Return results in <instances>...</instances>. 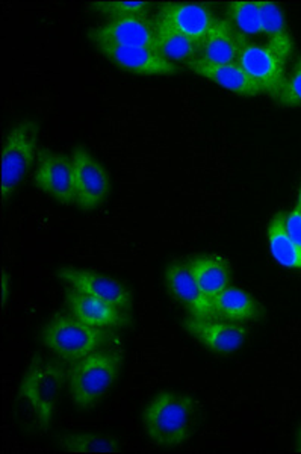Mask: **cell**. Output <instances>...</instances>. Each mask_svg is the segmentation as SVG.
I'll return each instance as SVG.
<instances>
[{
    "instance_id": "1",
    "label": "cell",
    "mask_w": 301,
    "mask_h": 454,
    "mask_svg": "<svg viewBox=\"0 0 301 454\" xmlns=\"http://www.w3.org/2000/svg\"><path fill=\"white\" fill-rule=\"evenodd\" d=\"M197 421V409L183 394L161 393L143 413V426L151 442L164 449H176L191 438Z\"/></svg>"
},
{
    "instance_id": "2",
    "label": "cell",
    "mask_w": 301,
    "mask_h": 454,
    "mask_svg": "<svg viewBox=\"0 0 301 454\" xmlns=\"http://www.w3.org/2000/svg\"><path fill=\"white\" fill-rule=\"evenodd\" d=\"M123 359L117 351H94L68 368L67 387L74 406L89 411L100 404L119 379Z\"/></svg>"
},
{
    "instance_id": "3",
    "label": "cell",
    "mask_w": 301,
    "mask_h": 454,
    "mask_svg": "<svg viewBox=\"0 0 301 454\" xmlns=\"http://www.w3.org/2000/svg\"><path fill=\"white\" fill-rule=\"evenodd\" d=\"M115 335L111 331L94 329L83 325L73 315H57L49 321L42 332V346L58 359L73 364L89 356L94 351L111 346Z\"/></svg>"
},
{
    "instance_id": "4",
    "label": "cell",
    "mask_w": 301,
    "mask_h": 454,
    "mask_svg": "<svg viewBox=\"0 0 301 454\" xmlns=\"http://www.w3.org/2000/svg\"><path fill=\"white\" fill-rule=\"evenodd\" d=\"M63 362L35 357L21 377V400L27 402L42 428L50 427L61 387L67 380L68 368Z\"/></svg>"
},
{
    "instance_id": "5",
    "label": "cell",
    "mask_w": 301,
    "mask_h": 454,
    "mask_svg": "<svg viewBox=\"0 0 301 454\" xmlns=\"http://www.w3.org/2000/svg\"><path fill=\"white\" fill-rule=\"evenodd\" d=\"M38 126L25 120L11 128L2 147V201L6 203L37 155Z\"/></svg>"
},
{
    "instance_id": "6",
    "label": "cell",
    "mask_w": 301,
    "mask_h": 454,
    "mask_svg": "<svg viewBox=\"0 0 301 454\" xmlns=\"http://www.w3.org/2000/svg\"><path fill=\"white\" fill-rule=\"evenodd\" d=\"M72 162L74 205H78L83 211H93L110 194V173L87 150H74Z\"/></svg>"
},
{
    "instance_id": "7",
    "label": "cell",
    "mask_w": 301,
    "mask_h": 454,
    "mask_svg": "<svg viewBox=\"0 0 301 454\" xmlns=\"http://www.w3.org/2000/svg\"><path fill=\"white\" fill-rule=\"evenodd\" d=\"M288 58L275 47L247 42L239 53L238 64L253 82L259 85L262 93L274 96L285 78Z\"/></svg>"
},
{
    "instance_id": "8",
    "label": "cell",
    "mask_w": 301,
    "mask_h": 454,
    "mask_svg": "<svg viewBox=\"0 0 301 454\" xmlns=\"http://www.w3.org/2000/svg\"><path fill=\"white\" fill-rule=\"evenodd\" d=\"M185 329L206 350L212 351L215 355H232L244 346L249 335L244 325L221 320L212 315H191L185 321Z\"/></svg>"
},
{
    "instance_id": "9",
    "label": "cell",
    "mask_w": 301,
    "mask_h": 454,
    "mask_svg": "<svg viewBox=\"0 0 301 454\" xmlns=\"http://www.w3.org/2000/svg\"><path fill=\"white\" fill-rule=\"evenodd\" d=\"M89 36L96 44L146 47L151 51L156 46L155 23L144 16L110 19L89 32Z\"/></svg>"
},
{
    "instance_id": "10",
    "label": "cell",
    "mask_w": 301,
    "mask_h": 454,
    "mask_svg": "<svg viewBox=\"0 0 301 454\" xmlns=\"http://www.w3.org/2000/svg\"><path fill=\"white\" fill-rule=\"evenodd\" d=\"M58 276L79 293L106 301L125 312H129L134 303L129 289L110 276L79 269H61Z\"/></svg>"
},
{
    "instance_id": "11",
    "label": "cell",
    "mask_w": 301,
    "mask_h": 454,
    "mask_svg": "<svg viewBox=\"0 0 301 454\" xmlns=\"http://www.w3.org/2000/svg\"><path fill=\"white\" fill-rule=\"evenodd\" d=\"M158 23L172 27L192 42L200 43L212 29L217 19L209 6L197 2H170L161 6L156 17Z\"/></svg>"
},
{
    "instance_id": "12",
    "label": "cell",
    "mask_w": 301,
    "mask_h": 454,
    "mask_svg": "<svg viewBox=\"0 0 301 454\" xmlns=\"http://www.w3.org/2000/svg\"><path fill=\"white\" fill-rule=\"evenodd\" d=\"M34 184L40 192L52 196L63 205L74 203L72 156L42 152L38 158Z\"/></svg>"
},
{
    "instance_id": "13",
    "label": "cell",
    "mask_w": 301,
    "mask_h": 454,
    "mask_svg": "<svg viewBox=\"0 0 301 454\" xmlns=\"http://www.w3.org/2000/svg\"><path fill=\"white\" fill-rule=\"evenodd\" d=\"M100 53L108 58L117 67L126 72L143 76H170L176 74V64L161 57L159 53L146 47L115 46V44H96Z\"/></svg>"
},
{
    "instance_id": "14",
    "label": "cell",
    "mask_w": 301,
    "mask_h": 454,
    "mask_svg": "<svg viewBox=\"0 0 301 454\" xmlns=\"http://www.w3.org/2000/svg\"><path fill=\"white\" fill-rule=\"evenodd\" d=\"M247 42V36L243 35L230 21L220 19L198 44L196 59L209 64H236Z\"/></svg>"
},
{
    "instance_id": "15",
    "label": "cell",
    "mask_w": 301,
    "mask_h": 454,
    "mask_svg": "<svg viewBox=\"0 0 301 454\" xmlns=\"http://www.w3.org/2000/svg\"><path fill=\"white\" fill-rule=\"evenodd\" d=\"M67 306L68 312L73 315L74 318L82 321L83 325H91L94 329L112 331L129 323V317L125 310L119 309L102 300L94 299L91 295L79 293L73 288L68 291Z\"/></svg>"
},
{
    "instance_id": "16",
    "label": "cell",
    "mask_w": 301,
    "mask_h": 454,
    "mask_svg": "<svg viewBox=\"0 0 301 454\" xmlns=\"http://www.w3.org/2000/svg\"><path fill=\"white\" fill-rule=\"evenodd\" d=\"M188 67L198 76L208 79L241 98H258L264 94L259 85L253 82L238 64H209L192 59L188 62Z\"/></svg>"
},
{
    "instance_id": "17",
    "label": "cell",
    "mask_w": 301,
    "mask_h": 454,
    "mask_svg": "<svg viewBox=\"0 0 301 454\" xmlns=\"http://www.w3.org/2000/svg\"><path fill=\"white\" fill-rule=\"evenodd\" d=\"M194 279L203 297L212 303L224 289L230 286V265L228 259L221 254H200L188 262Z\"/></svg>"
},
{
    "instance_id": "18",
    "label": "cell",
    "mask_w": 301,
    "mask_h": 454,
    "mask_svg": "<svg viewBox=\"0 0 301 454\" xmlns=\"http://www.w3.org/2000/svg\"><path fill=\"white\" fill-rule=\"evenodd\" d=\"M166 285L173 299L196 317L211 315V303L203 297L188 262H173L166 271Z\"/></svg>"
},
{
    "instance_id": "19",
    "label": "cell",
    "mask_w": 301,
    "mask_h": 454,
    "mask_svg": "<svg viewBox=\"0 0 301 454\" xmlns=\"http://www.w3.org/2000/svg\"><path fill=\"white\" fill-rule=\"evenodd\" d=\"M264 308L258 300L253 299L244 289L228 286L223 293L212 300L211 315L221 320L247 325L255 323L264 317Z\"/></svg>"
},
{
    "instance_id": "20",
    "label": "cell",
    "mask_w": 301,
    "mask_h": 454,
    "mask_svg": "<svg viewBox=\"0 0 301 454\" xmlns=\"http://www.w3.org/2000/svg\"><path fill=\"white\" fill-rule=\"evenodd\" d=\"M268 250L275 262L289 270H301V246L294 243L285 229V214H275L266 231Z\"/></svg>"
},
{
    "instance_id": "21",
    "label": "cell",
    "mask_w": 301,
    "mask_h": 454,
    "mask_svg": "<svg viewBox=\"0 0 301 454\" xmlns=\"http://www.w3.org/2000/svg\"><path fill=\"white\" fill-rule=\"evenodd\" d=\"M260 14H262V35L266 36V43L275 47L277 51H281L286 58L291 57L294 42L281 6L274 2H260Z\"/></svg>"
},
{
    "instance_id": "22",
    "label": "cell",
    "mask_w": 301,
    "mask_h": 454,
    "mask_svg": "<svg viewBox=\"0 0 301 454\" xmlns=\"http://www.w3.org/2000/svg\"><path fill=\"white\" fill-rule=\"evenodd\" d=\"M155 23L156 32V52L161 57L166 58L168 61L173 62H187L196 57L198 52V43L192 42L187 36L179 34L172 27H166L162 23L153 21Z\"/></svg>"
},
{
    "instance_id": "23",
    "label": "cell",
    "mask_w": 301,
    "mask_h": 454,
    "mask_svg": "<svg viewBox=\"0 0 301 454\" xmlns=\"http://www.w3.org/2000/svg\"><path fill=\"white\" fill-rule=\"evenodd\" d=\"M61 449L70 453H117L120 442L108 434L94 432H76L64 434L59 441Z\"/></svg>"
},
{
    "instance_id": "24",
    "label": "cell",
    "mask_w": 301,
    "mask_h": 454,
    "mask_svg": "<svg viewBox=\"0 0 301 454\" xmlns=\"http://www.w3.org/2000/svg\"><path fill=\"white\" fill-rule=\"evenodd\" d=\"M228 21L243 35H262V14L260 2L234 0L228 4Z\"/></svg>"
},
{
    "instance_id": "25",
    "label": "cell",
    "mask_w": 301,
    "mask_h": 454,
    "mask_svg": "<svg viewBox=\"0 0 301 454\" xmlns=\"http://www.w3.org/2000/svg\"><path fill=\"white\" fill-rule=\"evenodd\" d=\"M273 98L281 108H301V58L292 66L291 72L286 73Z\"/></svg>"
},
{
    "instance_id": "26",
    "label": "cell",
    "mask_w": 301,
    "mask_h": 454,
    "mask_svg": "<svg viewBox=\"0 0 301 454\" xmlns=\"http://www.w3.org/2000/svg\"><path fill=\"white\" fill-rule=\"evenodd\" d=\"M150 2H119V0H104V2H94L91 4L94 10L108 16L110 19H117V17H132L144 16Z\"/></svg>"
},
{
    "instance_id": "27",
    "label": "cell",
    "mask_w": 301,
    "mask_h": 454,
    "mask_svg": "<svg viewBox=\"0 0 301 454\" xmlns=\"http://www.w3.org/2000/svg\"><path fill=\"white\" fill-rule=\"evenodd\" d=\"M285 229L294 243L301 246V209L294 207L291 212L285 214Z\"/></svg>"
},
{
    "instance_id": "28",
    "label": "cell",
    "mask_w": 301,
    "mask_h": 454,
    "mask_svg": "<svg viewBox=\"0 0 301 454\" xmlns=\"http://www.w3.org/2000/svg\"><path fill=\"white\" fill-rule=\"evenodd\" d=\"M2 293H4V295H2V299H4V303L6 301V295H8V276H6V273H4V278H2Z\"/></svg>"
},
{
    "instance_id": "29",
    "label": "cell",
    "mask_w": 301,
    "mask_h": 454,
    "mask_svg": "<svg viewBox=\"0 0 301 454\" xmlns=\"http://www.w3.org/2000/svg\"><path fill=\"white\" fill-rule=\"evenodd\" d=\"M297 207H300L301 209V188L300 192H298V197H297Z\"/></svg>"
}]
</instances>
